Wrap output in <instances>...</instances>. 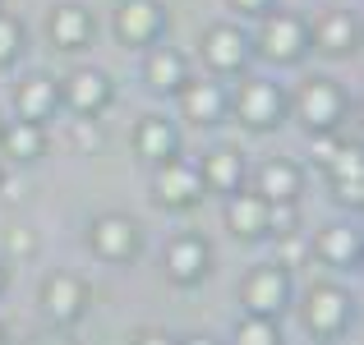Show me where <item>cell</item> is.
<instances>
[{
  "instance_id": "6da1fadb",
  "label": "cell",
  "mask_w": 364,
  "mask_h": 345,
  "mask_svg": "<svg viewBox=\"0 0 364 345\" xmlns=\"http://www.w3.org/2000/svg\"><path fill=\"white\" fill-rule=\"evenodd\" d=\"M295 111H300V124L309 133H332L346 115V92H341V83L323 79V74L304 79L300 92H295Z\"/></svg>"
},
{
  "instance_id": "7a4b0ae2",
  "label": "cell",
  "mask_w": 364,
  "mask_h": 345,
  "mask_svg": "<svg viewBox=\"0 0 364 345\" xmlns=\"http://www.w3.org/2000/svg\"><path fill=\"white\" fill-rule=\"evenodd\" d=\"M350 309H355V300H350L341 285L318 281V285H309V290H304L300 318H304V327H309L318 341H328V336H337V332L350 322Z\"/></svg>"
},
{
  "instance_id": "3957f363",
  "label": "cell",
  "mask_w": 364,
  "mask_h": 345,
  "mask_svg": "<svg viewBox=\"0 0 364 345\" xmlns=\"http://www.w3.org/2000/svg\"><path fill=\"white\" fill-rule=\"evenodd\" d=\"M240 304H245V313L277 318V313L291 304V272H286L282 263L249 267V276H245V285H240Z\"/></svg>"
},
{
  "instance_id": "277c9868",
  "label": "cell",
  "mask_w": 364,
  "mask_h": 345,
  "mask_svg": "<svg viewBox=\"0 0 364 345\" xmlns=\"http://www.w3.org/2000/svg\"><path fill=\"white\" fill-rule=\"evenodd\" d=\"M263 23H258V51L267 55V60H300L304 51H309V28H304V18L286 14V9H263Z\"/></svg>"
},
{
  "instance_id": "5b68a950",
  "label": "cell",
  "mask_w": 364,
  "mask_h": 345,
  "mask_svg": "<svg viewBox=\"0 0 364 345\" xmlns=\"http://www.w3.org/2000/svg\"><path fill=\"white\" fill-rule=\"evenodd\" d=\"M152 189H157L161 207L180 212V207H194L198 198H203V175H198L194 161L166 157V161H157V180H152Z\"/></svg>"
},
{
  "instance_id": "8992f818",
  "label": "cell",
  "mask_w": 364,
  "mask_h": 345,
  "mask_svg": "<svg viewBox=\"0 0 364 345\" xmlns=\"http://www.w3.org/2000/svg\"><path fill=\"white\" fill-rule=\"evenodd\" d=\"M88 300H92L88 281L74 276V272H51V276H46V285H42V309H46V318L60 322V327L79 322L83 313H88Z\"/></svg>"
},
{
  "instance_id": "52a82bcc",
  "label": "cell",
  "mask_w": 364,
  "mask_h": 345,
  "mask_svg": "<svg viewBox=\"0 0 364 345\" xmlns=\"http://www.w3.org/2000/svg\"><path fill=\"white\" fill-rule=\"evenodd\" d=\"M235 115H240L249 129H272L286 115V92L267 79H249L240 88V97H235Z\"/></svg>"
},
{
  "instance_id": "ba28073f",
  "label": "cell",
  "mask_w": 364,
  "mask_h": 345,
  "mask_svg": "<svg viewBox=\"0 0 364 345\" xmlns=\"http://www.w3.org/2000/svg\"><path fill=\"white\" fill-rule=\"evenodd\" d=\"M249 51H254L249 37L240 28H231V23H213L203 33V60H208L213 74H240L249 65Z\"/></svg>"
},
{
  "instance_id": "9c48e42d",
  "label": "cell",
  "mask_w": 364,
  "mask_h": 345,
  "mask_svg": "<svg viewBox=\"0 0 364 345\" xmlns=\"http://www.w3.org/2000/svg\"><path fill=\"white\" fill-rule=\"evenodd\" d=\"M88 239H92V253L107 258V263H129V258L139 253V226L120 212L97 217L92 230H88Z\"/></svg>"
},
{
  "instance_id": "30bf717a",
  "label": "cell",
  "mask_w": 364,
  "mask_h": 345,
  "mask_svg": "<svg viewBox=\"0 0 364 345\" xmlns=\"http://www.w3.org/2000/svg\"><path fill=\"white\" fill-rule=\"evenodd\" d=\"M161 28H166V9H161V0H120V5H116V37H120V42L148 46Z\"/></svg>"
},
{
  "instance_id": "8fae6325",
  "label": "cell",
  "mask_w": 364,
  "mask_h": 345,
  "mask_svg": "<svg viewBox=\"0 0 364 345\" xmlns=\"http://www.w3.org/2000/svg\"><path fill=\"white\" fill-rule=\"evenodd\" d=\"M213 267V248L203 235H176L166 248V276L176 285H198Z\"/></svg>"
},
{
  "instance_id": "7c38bea8",
  "label": "cell",
  "mask_w": 364,
  "mask_h": 345,
  "mask_svg": "<svg viewBox=\"0 0 364 345\" xmlns=\"http://www.w3.org/2000/svg\"><path fill=\"white\" fill-rule=\"evenodd\" d=\"M60 102L74 115H97V111H107V102H111V79L102 70H74L70 79L60 83Z\"/></svg>"
},
{
  "instance_id": "4fadbf2b",
  "label": "cell",
  "mask_w": 364,
  "mask_h": 345,
  "mask_svg": "<svg viewBox=\"0 0 364 345\" xmlns=\"http://www.w3.org/2000/svg\"><path fill=\"white\" fill-rule=\"evenodd\" d=\"M323 170L332 175V194H337L346 207H360L364 203V157H360L355 143H341L337 157H332Z\"/></svg>"
},
{
  "instance_id": "5bb4252c",
  "label": "cell",
  "mask_w": 364,
  "mask_h": 345,
  "mask_svg": "<svg viewBox=\"0 0 364 345\" xmlns=\"http://www.w3.org/2000/svg\"><path fill=\"white\" fill-rule=\"evenodd\" d=\"M180 106H185V115L194 124H217L226 115V106H231V97H226V88L213 83V79H189L185 88H180Z\"/></svg>"
},
{
  "instance_id": "9a60e30c",
  "label": "cell",
  "mask_w": 364,
  "mask_h": 345,
  "mask_svg": "<svg viewBox=\"0 0 364 345\" xmlns=\"http://www.w3.org/2000/svg\"><path fill=\"white\" fill-rule=\"evenodd\" d=\"M360 42V23L355 14H346V9H332V14L318 18V28L309 33V46L323 55H350Z\"/></svg>"
},
{
  "instance_id": "2e32d148",
  "label": "cell",
  "mask_w": 364,
  "mask_h": 345,
  "mask_svg": "<svg viewBox=\"0 0 364 345\" xmlns=\"http://www.w3.org/2000/svg\"><path fill=\"white\" fill-rule=\"evenodd\" d=\"M198 175H203V189H213V194H235L245 185V157L235 148H213Z\"/></svg>"
},
{
  "instance_id": "e0dca14e",
  "label": "cell",
  "mask_w": 364,
  "mask_h": 345,
  "mask_svg": "<svg viewBox=\"0 0 364 345\" xmlns=\"http://www.w3.org/2000/svg\"><path fill=\"white\" fill-rule=\"evenodd\" d=\"M314 253L323 258L328 267H360V230L355 226H323L318 239H314Z\"/></svg>"
},
{
  "instance_id": "ac0fdd59",
  "label": "cell",
  "mask_w": 364,
  "mask_h": 345,
  "mask_svg": "<svg viewBox=\"0 0 364 345\" xmlns=\"http://www.w3.org/2000/svg\"><path fill=\"white\" fill-rule=\"evenodd\" d=\"M226 226L235 230L240 239H263L267 235V198L263 194H226Z\"/></svg>"
},
{
  "instance_id": "d6986e66",
  "label": "cell",
  "mask_w": 364,
  "mask_h": 345,
  "mask_svg": "<svg viewBox=\"0 0 364 345\" xmlns=\"http://www.w3.org/2000/svg\"><path fill=\"white\" fill-rule=\"evenodd\" d=\"M176 148H180L176 124L161 120V115H143L139 129H134V152L148 161H166V157H176Z\"/></svg>"
},
{
  "instance_id": "ffe728a7",
  "label": "cell",
  "mask_w": 364,
  "mask_h": 345,
  "mask_svg": "<svg viewBox=\"0 0 364 345\" xmlns=\"http://www.w3.org/2000/svg\"><path fill=\"white\" fill-rule=\"evenodd\" d=\"M60 106V83L46 79V74H33V79H23V88H18V115L33 124H46Z\"/></svg>"
},
{
  "instance_id": "44dd1931",
  "label": "cell",
  "mask_w": 364,
  "mask_h": 345,
  "mask_svg": "<svg viewBox=\"0 0 364 345\" xmlns=\"http://www.w3.org/2000/svg\"><path fill=\"white\" fill-rule=\"evenodd\" d=\"M143 79H148V88H157V92H180L189 83V60L180 51L157 46V51L143 60Z\"/></svg>"
},
{
  "instance_id": "7402d4cb",
  "label": "cell",
  "mask_w": 364,
  "mask_h": 345,
  "mask_svg": "<svg viewBox=\"0 0 364 345\" xmlns=\"http://www.w3.org/2000/svg\"><path fill=\"white\" fill-rule=\"evenodd\" d=\"M51 42L60 51H83L92 42V14L83 5H60L51 14Z\"/></svg>"
},
{
  "instance_id": "603a6c76",
  "label": "cell",
  "mask_w": 364,
  "mask_h": 345,
  "mask_svg": "<svg viewBox=\"0 0 364 345\" xmlns=\"http://www.w3.org/2000/svg\"><path fill=\"white\" fill-rule=\"evenodd\" d=\"M258 194H263L267 203H295V198H300V166H291V161H267V166L258 170Z\"/></svg>"
},
{
  "instance_id": "cb8c5ba5",
  "label": "cell",
  "mask_w": 364,
  "mask_h": 345,
  "mask_svg": "<svg viewBox=\"0 0 364 345\" xmlns=\"http://www.w3.org/2000/svg\"><path fill=\"white\" fill-rule=\"evenodd\" d=\"M0 148L14 161H33V157H42V148H46V129L33 124V120H14V124L0 129Z\"/></svg>"
},
{
  "instance_id": "d4e9b609",
  "label": "cell",
  "mask_w": 364,
  "mask_h": 345,
  "mask_svg": "<svg viewBox=\"0 0 364 345\" xmlns=\"http://www.w3.org/2000/svg\"><path fill=\"white\" fill-rule=\"evenodd\" d=\"M231 345H282V327H277V318H263V313H245V318L235 322Z\"/></svg>"
},
{
  "instance_id": "484cf974",
  "label": "cell",
  "mask_w": 364,
  "mask_h": 345,
  "mask_svg": "<svg viewBox=\"0 0 364 345\" xmlns=\"http://www.w3.org/2000/svg\"><path fill=\"white\" fill-rule=\"evenodd\" d=\"M18 51H23V23L9 18V14H0V65H9Z\"/></svg>"
},
{
  "instance_id": "4316f807",
  "label": "cell",
  "mask_w": 364,
  "mask_h": 345,
  "mask_svg": "<svg viewBox=\"0 0 364 345\" xmlns=\"http://www.w3.org/2000/svg\"><path fill=\"white\" fill-rule=\"evenodd\" d=\"M74 143H79L83 152H97L102 133H97V124H92V115H79V124H74Z\"/></svg>"
},
{
  "instance_id": "83f0119b",
  "label": "cell",
  "mask_w": 364,
  "mask_h": 345,
  "mask_svg": "<svg viewBox=\"0 0 364 345\" xmlns=\"http://www.w3.org/2000/svg\"><path fill=\"white\" fill-rule=\"evenodd\" d=\"M337 148H341L337 138H328V133H314V161H318V166H328V161L337 157Z\"/></svg>"
},
{
  "instance_id": "f1b7e54d",
  "label": "cell",
  "mask_w": 364,
  "mask_h": 345,
  "mask_svg": "<svg viewBox=\"0 0 364 345\" xmlns=\"http://www.w3.org/2000/svg\"><path fill=\"white\" fill-rule=\"evenodd\" d=\"M134 345H176L166 336V332H139V336H134Z\"/></svg>"
},
{
  "instance_id": "f546056e",
  "label": "cell",
  "mask_w": 364,
  "mask_h": 345,
  "mask_svg": "<svg viewBox=\"0 0 364 345\" xmlns=\"http://www.w3.org/2000/svg\"><path fill=\"white\" fill-rule=\"evenodd\" d=\"M235 9H240V14H263L267 5H272V0H231Z\"/></svg>"
},
{
  "instance_id": "4dcf8cb0",
  "label": "cell",
  "mask_w": 364,
  "mask_h": 345,
  "mask_svg": "<svg viewBox=\"0 0 364 345\" xmlns=\"http://www.w3.org/2000/svg\"><path fill=\"white\" fill-rule=\"evenodd\" d=\"M14 248H18V253H28V248H33V235H28V230H14Z\"/></svg>"
},
{
  "instance_id": "1f68e13d",
  "label": "cell",
  "mask_w": 364,
  "mask_h": 345,
  "mask_svg": "<svg viewBox=\"0 0 364 345\" xmlns=\"http://www.w3.org/2000/svg\"><path fill=\"white\" fill-rule=\"evenodd\" d=\"M37 345H74V341L65 336V332H55V336H42V341H37Z\"/></svg>"
},
{
  "instance_id": "d6a6232c",
  "label": "cell",
  "mask_w": 364,
  "mask_h": 345,
  "mask_svg": "<svg viewBox=\"0 0 364 345\" xmlns=\"http://www.w3.org/2000/svg\"><path fill=\"white\" fill-rule=\"evenodd\" d=\"M176 345H217L213 336H185V341H176Z\"/></svg>"
},
{
  "instance_id": "836d02e7",
  "label": "cell",
  "mask_w": 364,
  "mask_h": 345,
  "mask_svg": "<svg viewBox=\"0 0 364 345\" xmlns=\"http://www.w3.org/2000/svg\"><path fill=\"white\" fill-rule=\"evenodd\" d=\"M0 290H5V263H0Z\"/></svg>"
},
{
  "instance_id": "e575fe53",
  "label": "cell",
  "mask_w": 364,
  "mask_h": 345,
  "mask_svg": "<svg viewBox=\"0 0 364 345\" xmlns=\"http://www.w3.org/2000/svg\"><path fill=\"white\" fill-rule=\"evenodd\" d=\"M0 345H5V327H0Z\"/></svg>"
},
{
  "instance_id": "d590c367",
  "label": "cell",
  "mask_w": 364,
  "mask_h": 345,
  "mask_svg": "<svg viewBox=\"0 0 364 345\" xmlns=\"http://www.w3.org/2000/svg\"><path fill=\"white\" fill-rule=\"evenodd\" d=\"M0 129H5V120H0Z\"/></svg>"
}]
</instances>
